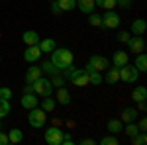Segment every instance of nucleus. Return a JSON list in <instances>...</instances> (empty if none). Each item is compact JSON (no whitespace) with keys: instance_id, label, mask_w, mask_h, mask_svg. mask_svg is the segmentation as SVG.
Here are the masks:
<instances>
[{"instance_id":"nucleus-39","label":"nucleus","mask_w":147,"mask_h":145,"mask_svg":"<svg viewBox=\"0 0 147 145\" xmlns=\"http://www.w3.org/2000/svg\"><path fill=\"white\" fill-rule=\"evenodd\" d=\"M61 8H59V4H57V0H53V2H51V14H55V16H59V14H61Z\"/></svg>"},{"instance_id":"nucleus-5","label":"nucleus","mask_w":147,"mask_h":145,"mask_svg":"<svg viewBox=\"0 0 147 145\" xmlns=\"http://www.w3.org/2000/svg\"><path fill=\"white\" fill-rule=\"evenodd\" d=\"M110 67V61L106 59V57L102 55H92L90 59H88V63H86V71H98V73H104L106 69Z\"/></svg>"},{"instance_id":"nucleus-14","label":"nucleus","mask_w":147,"mask_h":145,"mask_svg":"<svg viewBox=\"0 0 147 145\" xmlns=\"http://www.w3.org/2000/svg\"><path fill=\"white\" fill-rule=\"evenodd\" d=\"M137 116H139V112H137L136 108H131V106H127V108H124V110H122L120 120H122L124 123H129V122H136Z\"/></svg>"},{"instance_id":"nucleus-24","label":"nucleus","mask_w":147,"mask_h":145,"mask_svg":"<svg viewBox=\"0 0 147 145\" xmlns=\"http://www.w3.org/2000/svg\"><path fill=\"white\" fill-rule=\"evenodd\" d=\"M55 106H57V100H55V98H51V96H45V98L41 100V110L47 112V114L55 110Z\"/></svg>"},{"instance_id":"nucleus-38","label":"nucleus","mask_w":147,"mask_h":145,"mask_svg":"<svg viewBox=\"0 0 147 145\" xmlns=\"http://www.w3.org/2000/svg\"><path fill=\"white\" fill-rule=\"evenodd\" d=\"M116 6H120L124 10H129L131 8V0H116Z\"/></svg>"},{"instance_id":"nucleus-3","label":"nucleus","mask_w":147,"mask_h":145,"mask_svg":"<svg viewBox=\"0 0 147 145\" xmlns=\"http://www.w3.org/2000/svg\"><path fill=\"white\" fill-rule=\"evenodd\" d=\"M28 122H30V125L32 127H35V129H41L43 125H45L47 122V112H43L41 108H32L30 110V116H28Z\"/></svg>"},{"instance_id":"nucleus-32","label":"nucleus","mask_w":147,"mask_h":145,"mask_svg":"<svg viewBox=\"0 0 147 145\" xmlns=\"http://www.w3.org/2000/svg\"><path fill=\"white\" fill-rule=\"evenodd\" d=\"M51 84H53V88H59V86H65V77L61 75V73H57L51 77Z\"/></svg>"},{"instance_id":"nucleus-42","label":"nucleus","mask_w":147,"mask_h":145,"mask_svg":"<svg viewBox=\"0 0 147 145\" xmlns=\"http://www.w3.org/2000/svg\"><path fill=\"white\" fill-rule=\"evenodd\" d=\"M137 110H139V112H145V110H147L145 100H143V102H137Z\"/></svg>"},{"instance_id":"nucleus-8","label":"nucleus","mask_w":147,"mask_h":145,"mask_svg":"<svg viewBox=\"0 0 147 145\" xmlns=\"http://www.w3.org/2000/svg\"><path fill=\"white\" fill-rule=\"evenodd\" d=\"M127 47L131 53H143L145 51V39L141 35H131L129 41H127Z\"/></svg>"},{"instance_id":"nucleus-18","label":"nucleus","mask_w":147,"mask_h":145,"mask_svg":"<svg viewBox=\"0 0 147 145\" xmlns=\"http://www.w3.org/2000/svg\"><path fill=\"white\" fill-rule=\"evenodd\" d=\"M77 8H79L82 14H92L94 8H96V4H94V0H77Z\"/></svg>"},{"instance_id":"nucleus-4","label":"nucleus","mask_w":147,"mask_h":145,"mask_svg":"<svg viewBox=\"0 0 147 145\" xmlns=\"http://www.w3.org/2000/svg\"><path fill=\"white\" fill-rule=\"evenodd\" d=\"M137 78H139V71H137L134 65H124V67H120V80L125 82V84H136Z\"/></svg>"},{"instance_id":"nucleus-37","label":"nucleus","mask_w":147,"mask_h":145,"mask_svg":"<svg viewBox=\"0 0 147 145\" xmlns=\"http://www.w3.org/2000/svg\"><path fill=\"white\" fill-rule=\"evenodd\" d=\"M73 143H75L73 135L69 134V132H63V139H61V145H73Z\"/></svg>"},{"instance_id":"nucleus-25","label":"nucleus","mask_w":147,"mask_h":145,"mask_svg":"<svg viewBox=\"0 0 147 145\" xmlns=\"http://www.w3.org/2000/svg\"><path fill=\"white\" fill-rule=\"evenodd\" d=\"M122 129H124V122H122V120H110V122H108V132H110V134L118 135Z\"/></svg>"},{"instance_id":"nucleus-22","label":"nucleus","mask_w":147,"mask_h":145,"mask_svg":"<svg viewBox=\"0 0 147 145\" xmlns=\"http://www.w3.org/2000/svg\"><path fill=\"white\" fill-rule=\"evenodd\" d=\"M22 139H24L22 129H18V127H12L10 134H8V141H10V143H14V145H18V143H22Z\"/></svg>"},{"instance_id":"nucleus-17","label":"nucleus","mask_w":147,"mask_h":145,"mask_svg":"<svg viewBox=\"0 0 147 145\" xmlns=\"http://www.w3.org/2000/svg\"><path fill=\"white\" fill-rule=\"evenodd\" d=\"M57 104H61V106H69L71 104V94H69V90L65 86H59L57 88Z\"/></svg>"},{"instance_id":"nucleus-29","label":"nucleus","mask_w":147,"mask_h":145,"mask_svg":"<svg viewBox=\"0 0 147 145\" xmlns=\"http://www.w3.org/2000/svg\"><path fill=\"white\" fill-rule=\"evenodd\" d=\"M129 139H131V145H145L147 135H145V132H137V134L131 135Z\"/></svg>"},{"instance_id":"nucleus-34","label":"nucleus","mask_w":147,"mask_h":145,"mask_svg":"<svg viewBox=\"0 0 147 145\" xmlns=\"http://www.w3.org/2000/svg\"><path fill=\"white\" fill-rule=\"evenodd\" d=\"M88 24H90L92 28H100L102 26V16H98V14H88Z\"/></svg>"},{"instance_id":"nucleus-10","label":"nucleus","mask_w":147,"mask_h":145,"mask_svg":"<svg viewBox=\"0 0 147 145\" xmlns=\"http://www.w3.org/2000/svg\"><path fill=\"white\" fill-rule=\"evenodd\" d=\"M24 59H26V63H35V61H39V59H41V49H39V45H28V47H26V53H24Z\"/></svg>"},{"instance_id":"nucleus-9","label":"nucleus","mask_w":147,"mask_h":145,"mask_svg":"<svg viewBox=\"0 0 147 145\" xmlns=\"http://www.w3.org/2000/svg\"><path fill=\"white\" fill-rule=\"evenodd\" d=\"M20 104H22V108H26V110H32V108H35V106H39L37 94H35V92H24Z\"/></svg>"},{"instance_id":"nucleus-46","label":"nucleus","mask_w":147,"mask_h":145,"mask_svg":"<svg viewBox=\"0 0 147 145\" xmlns=\"http://www.w3.org/2000/svg\"><path fill=\"white\" fill-rule=\"evenodd\" d=\"M0 63H2V59H0Z\"/></svg>"},{"instance_id":"nucleus-28","label":"nucleus","mask_w":147,"mask_h":145,"mask_svg":"<svg viewBox=\"0 0 147 145\" xmlns=\"http://www.w3.org/2000/svg\"><path fill=\"white\" fill-rule=\"evenodd\" d=\"M96 8H102V10H114L116 8V0H94Z\"/></svg>"},{"instance_id":"nucleus-30","label":"nucleus","mask_w":147,"mask_h":145,"mask_svg":"<svg viewBox=\"0 0 147 145\" xmlns=\"http://www.w3.org/2000/svg\"><path fill=\"white\" fill-rule=\"evenodd\" d=\"M8 114H10V100L0 98V120H2V118H6Z\"/></svg>"},{"instance_id":"nucleus-7","label":"nucleus","mask_w":147,"mask_h":145,"mask_svg":"<svg viewBox=\"0 0 147 145\" xmlns=\"http://www.w3.org/2000/svg\"><path fill=\"white\" fill-rule=\"evenodd\" d=\"M100 28H108V30H116L120 28V16L114 10H106L102 16V26Z\"/></svg>"},{"instance_id":"nucleus-21","label":"nucleus","mask_w":147,"mask_h":145,"mask_svg":"<svg viewBox=\"0 0 147 145\" xmlns=\"http://www.w3.org/2000/svg\"><path fill=\"white\" fill-rule=\"evenodd\" d=\"M134 67H136L139 73H147V55L145 53H137L136 65H134Z\"/></svg>"},{"instance_id":"nucleus-27","label":"nucleus","mask_w":147,"mask_h":145,"mask_svg":"<svg viewBox=\"0 0 147 145\" xmlns=\"http://www.w3.org/2000/svg\"><path fill=\"white\" fill-rule=\"evenodd\" d=\"M88 73V80H90V84H102L104 82V75L98 73V71H86Z\"/></svg>"},{"instance_id":"nucleus-2","label":"nucleus","mask_w":147,"mask_h":145,"mask_svg":"<svg viewBox=\"0 0 147 145\" xmlns=\"http://www.w3.org/2000/svg\"><path fill=\"white\" fill-rule=\"evenodd\" d=\"M32 86H34V92L37 96H41V98H45V96H51V92H53V84H51V78H45L43 75L34 80L32 82Z\"/></svg>"},{"instance_id":"nucleus-15","label":"nucleus","mask_w":147,"mask_h":145,"mask_svg":"<svg viewBox=\"0 0 147 145\" xmlns=\"http://www.w3.org/2000/svg\"><path fill=\"white\" fill-rule=\"evenodd\" d=\"M41 75H43V73H41V67H37V65H34V63H32V67L26 71V84H32V82H34V80H37Z\"/></svg>"},{"instance_id":"nucleus-19","label":"nucleus","mask_w":147,"mask_h":145,"mask_svg":"<svg viewBox=\"0 0 147 145\" xmlns=\"http://www.w3.org/2000/svg\"><path fill=\"white\" fill-rule=\"evenodd\" d=\"M39 49H41V53H51L53 49L57 47L55 39H51V37H45V39H39Z\"/></svg>"},{"instance_id":"nucleus-20","label":"nucleus","mask_w":147,"mask_h":145,"mask_svg":"<svg viewBox=\"0 0 147 145\" xmlns=\"http://www.w3.org/2000/svg\"><path fill=\"white\" fill-rule=\"evenodd\" d=\"M131 98H134L136 102H143V100H147V88L143 86V84L136 86V88H134V92H131Z\"/></svg>"},{"instance_id":"nucleus-23","label":"nucleus","mask_w":147,"mask_h":145,"mask_svg":"<svg viewBox=\"0 0 147 145\" xmlns=\"http://www.w3.org/2000/svg\"><path fill=\"white\" fill-rule=\"evenodd\" d=\"M41 73H43V75H51V77H53V75H57V73H61V69H57L51 61H43V63H41Z\"/></svg>"},{"instance_id":"nucleus-35","label":"nucleus","mask_w":147,"mask_h":145,"mask_svg":"<svg viewBox=\"0 0 147 145\" xmlns=\"http://www.w3.org/2000/svg\"><path fill=\"white\" fill-rule=\"evenodd\" d=\"M129 37H131V34H129V32H125V30H120L118 35H116V39H118L120 43H127V41H129Z\"/></svg>"},{"instance_id":"nucleus-33","label":"nucleus","mask_w":147,"mask_h":145,"mask_svg":"<svg viewBox=\"0 0 147 145\" xmlns=\"http://www.w3.org/2000/svg\"><path fill=\"white\" fill-rule=\"evenodd\" d=\"M122 132H124L125 135H129V137H131V135H136L137 132H139V127H137V123H136V122H129V123H127V125L124 127V129H122Z\"/></svg>"},{"instance_id":"nucleus-36","label":"nucleus","mask_w":147,"mask_h":145,"mask_svg":"<svg viewBox=\"0 0 147 145\" xmlns=\"http://www.w3.org/2000/svg\"><path fill=\"white\" fill-rule=\"evenodd\" d=\"M0 98L10 100V98H12V90L8 88V86H0Z\"/></svg>"},{"instance_id":"nucleus-26","label":"nucleus","mask_w":147,"mask_h":145,"mask_svg":"<svg viewBox=\"0 0 147 145\" xmlns=\"http://www.w3.org/2000/svg\"><path fill=\"white\" fill-rule=\"evenodd\" d=\"M57 4L63 12H73L77 8V0H57Z\"/></svg>"},{"instance_id":"nucleus-16","label":"nucleus","mask_w":147,"mask_h":145,"mask_svg":"<svg viewBox=\"0 0 147 145\" xmlns=\"http://www.w3.org/2000/svg\"><path fill=\"white\" fill-rule=\"evenodd\" d=\"M127 61H129V57H127V53L125 51H116L112 55V65L114 67H124V65H127Z\"/></svg>"},{"instance_id":"nucleus-12","label":"nucleus","mask_w":147,"mask_h":145,"mask_svg":"<svg viewBox=\"0 0 147 145\" xmlns=\"http://www.w3.org/2000/svg\"><path fill=\"white\" fill-rule=\"evenodd\" d=\"M104 82L106 84H116V82H120V69L118 67H108L104 71Z\"/></svg>"},{"instance_id":"nucleus-43","label":"nucleus","mask_w":147,"mask_h":145,"mask_svg":"<svg viewBox=\"0 0 147 145\" xmlns=\"http://www.w3.org/2000/svg\"><path fill=\"white\" fill-rule=\"evenodd\" d=\"M96 143V141H94V139H88V137H86V139H80V145H94Z\"/></svg>"},{"instance_id":"nucleus-1","label":"nucleus","mask_w":147,"mask_h":145,"mask_svg":"<svg viewBox=\"0 0 147 145\" xmlns=\"http://www.w3.org/2000/svg\"><path fill=\"white\" fill-rule=\"evenodd\" d=\"M49 55H51L49 61H51L57 69H61V71L73 65V51L67 49V47H55Z\"/></svg>"},{"instance_id":"nucleus-41","label":"nucleus","mask_w":147,"mask_h":145,"mask_svg":"<svg viewBox=\"0 0 147 145\" xmlns=\"http://www.w3.org/2000/svg\"><path fill=\"white\" fill-rule=\"evenodd\" d=\"M137 127H139V132H145V129H147V120H145V118H141V120H139Z\"/></svg>"},{"instance_id":"nucleus-6","label":"nucleus","mask_w":147,"mask_h":145,"mask_svg":"<svg viewBox=\"0 0 147 145\" xmlns=\"http://www.w3.org/2000/svg\"><path fill=\"white\" fill-rule=\"evenodd\" d=\"M43 139H45L47 145H61V139H63V129H59L57 125L47 127L45 134H43Z\"/></svg>"},{"instance_id":"nucleus-44","label":"nucleus","mask_w":147,"mask_h":145,"mask_svg":"<svg viewBox=\"0 0 147 145\" xmlns=\"http://www.w3.org/2000/svg\"><path fill=\"white\" fill-rule=\"evenodd\" d=\"M24 92H34V86L32 84H24Z\"/></svg>"},{"instance_id":"nucleus-45","label":"nucleus","mask_w":147,"mask_h":145,"mask_svg":"<svg viewBox=\"0 0 147 145\" xmlns=\"http://www.w3.org/2000/svg\"><path fill=\"white\" fill-rule=\"evenodd\" d=\"M0 127H2V123H0Z\"/></svg>"},{"instance_id":"nucleus-13","label":"nucleus","mask_w":147,"mask_h":145,"mask_svg":"<svg viewBox=\"0 0 147 145\" xmlns=\"http://www.w3.org/2000/svg\"><path fill=\"white\" fill-rule=\"evenodd\" d=\"M39 39H41V37H39V34H37L35 30H26L22 34V41L26 43V47H28V45H37Z\"/></svg>"},{"instance_id":"nucleus-11","label":"nucleus","mask_w":147,"mask_h":145,"mask_svg":"<svg viewBox=\"0 0 147 145\" xmlns=\"http://www.w3.org/2000/svg\"><path fill=\"white\" fill-rule=\"evenodd\" d=\"M145 32H147V22L143 18H136L129 26V34L131 35H143Z\"/></svg>"},{"instance_id":"nucleus-40","label":"nucleus","mask_w":147,"mask_h":145,"mask_svg":"<svg viewBox=\"0 0 147 145\" xmlns=\"http://www.w3.org/2000/svg\"><path fill=\"white\" fill-rule=\"evenodd\" d=\"M8 134H4V132H0V145H8Z\"/></svg>"},{"instance_id":"nucleus-31","label":"nucleus","mask_w":147,"mask_h":145,"mask_svg":"<svg viewBox=\"0 0 147 145\" xmlns=\"http://www.w3.org/2000/svg\"><path fill=\"white\" fill-rule=\"evenodd\" d=\"M98 143H100V145H118V143H120V139H118L114 134H110V135H104Z\"/></svg>"}]
</instances>
